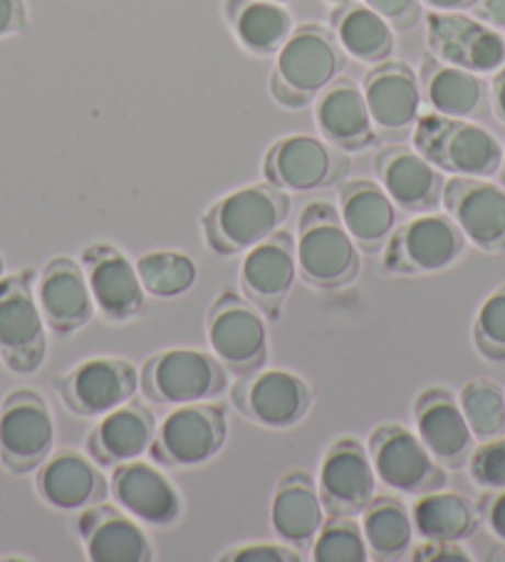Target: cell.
Wrapping results in <instances>:
<instances>
[{
    "instance_id": "cell-34",
    "label": "cell",
    "mask_w": 505,
    "mask_h": 562,
    "mask_svg": "<svg viewBox=\"0 0 505 562\" xmlns=\"http://www.w3.org/2000/svg\"><path fill=\"white\" fill-rule=\"evenodd\" d=\"M416 536L422 540H469L481 526V510L456 491H429L416 496L412 508Z\"/></svg>"
},
{
    "instance_id": "cell-5",
    "label": "cell",
    "mask_w": 505,
    "mask_h": 562,
    "mask_svg": "<svg viewBox=\"0 0 505 562\" xmlns=\"http://www.w3.org/2000/svg\"><path fill=\"white\" fill-rule=\"evenodd\" d=\"M228 374L213 352L171 347L144 362L139 390L149 402L164 406L213 402L228 390Z\"/></svg>"
},
{
    "instance_id": "cell-37",
    "label": "cell",
    "mask_w": 505,
    "mask_h": 562,
    "mask_svg": "<svg viewBox=\"0 0 505 562\" xmlns=\"http://www.w3.org/2000/svg\"><path fill=\"white\" fill-rule=\"evenodd\" d=\"M459 404L479 443L505 434V390L498 382L485 376L465 382L459 392Z\"/></svg>"
},
{
    "instance_id": "cell-29",
    "label": "cell",
    "mask_w": 505,
    "mask_h": 562,
    "mask_svg": "<svg viewBox=\"0 0 505 562\" xmlns=\"http://www.w3.org/2000/svg\"><path fill=\"white\" fill-rule=\"evenodd\" d=\"M154 434H157L154 414L142 402L132 400L102 416L87 436V453L97 467L114 469L149 453Z\"/></svg>"
},
{
    "instance_id": "cell-27",
    "label": "cell",
    "mask_w": 505,
    "mask_h": 562,
    "mask_svg": "<svg viewBox=\"0 0 505 562\" xmlns=\"http://www.w3.org/2000/svg\"><path fill=\"white\" fill-rule=\"evenodd\" d=\"M315 122L323 139L343 151H362L377 142L362 87L339 75L315 100Z\"/></svg>"
},
{
    "instance_id": "cell-3",
    "label": "cell",
    "mask_w": 505,
    "mask_h": 562,
    "mask_svg": "<svg viewBox=\"0 0 505 562\" xmlns=\"http://www.w3.org/2000/svg\"><path fill=\"white\" fill-rule=\"evenodd\" d=\"M298 276L317 290H337L359 278L362 250L349 236L339 209L327 201L307 203L295 231Z\"/></svg>"
},
{
    "instance_id": "cell-45",
    "label": "cell",
    "mask_w": 505,
    "mask_h": 562,
    "mask_svg": "<svg viewBox=\"0 0 505 562\" xmlns=\"http://www.w3.org/2000/svg\"><path fill=\"white\" fill-rule=\"evenodd\" d=\"M27 27L25 0H0V41L21 35Z\"/></svg>"
},
{
    "instance_id": "cell-10",
    "label": "cell",
    "mask_w": 505,
    "mask_h": 562,
    "mask_svg": "<svg viewBox=\"0 0 505 562\" xmlns=\"http://www.w3.org/2000/svg\"><path fill=\"white\" fill-rule=\"evenodd\" d=\"M367 451L377 481L402 496L439 491L449 481V473L431 457L416 431L402 424H379L369 436Z\"/></svg>"
},
{
    "instance_id": "cell-36",
    "label": "cell",
    "mask_w": 505,
    "mask_h": 562,
    "mask_svg": "<svg viewBox=\"0 0 505 562\" xmlns=\"http://www.w3.org/2000/svg\"><path fill=\"white\" fill-rule=\"evenodd\" d=\"M137 273L147 295L169 300L197 285L199 266L183 250H147L137 258Z\"/></svg>"
},
{
    "instance_id": "cell-32",
    "label": "cell",
    "mask_w": 505,
    "mask_h": 562,
    "mask_svg": "<svg viewBox=\"0 0 505 562\" xmlns=\"http://www.w3.org/2000/svg\"><path fill=\"white\" fill-rule=\"evenodd\" d=\"M329 21H333L329 27H333L337 43L352 60L377 65L394 55V27L374 13L364 0H347V3L335 5Z\"/></svg>"
},
{
    "instance_id": "cell-22",
    "label": "cell",
    "mask_w": 505,
    "mask_h": 562,
    "mask_svg": "<svg viewBox=\"0 0 505 562\" xmlns=\"http://www.w3.org/2000/svg\"><path fill=\"white\" fill-rule=\"evenodd\" d=\"M110 493L116 506L147 526H173L183 513L181 493L173 481L154 463L142 459L112 469Z\"/></svg>"
},
{
    "instance_id": "cell-4",
    "label": "cell",
    "mask_w": 505,
    "mask_h": 562,
    "mask_svg": "<svg viewBox=\"0 0 505 562\" xmlns=\"http://www.w3.org/2000/svg\"><path fill=\"white\" fill-rule=\"evenodd\" d=\"M412 147L436 169L451 177L493 179L501 169L503 144L473 120L419 114L412 130Z\"/></svg>"
},
{
    "instance_id": "cell-24",
    "label": "cell",
    "mask_w": 505,
    "mask_h": 562,
    "mask_svg": "<svg viewBox=\"0 0 505 562\" xmlns=\"http://www.w3.org/2000/svg\"><path fill=\"white\" fill-rule=\"evenodd\" d=\"M77 532H80L87 558L92 562H149L154 560V548L137 518L120 506H94L80 510L77 516Z\"/></svg>"
},
{
    "instance_id": "cell-40",
    "label": "cell",
    "mask_w": 505,
    "mask_h": 562,
    "mask_svg": "<svg viewBox=\"0 0 505 562\" xmlns=\"http://www.w3.org/2000/svg\"><path fill=\"white\" fill-rule=\"evenodd\" d=\"M469 473L475 486L483 491L505 488V434L475 443L469 459Z\"/></svg>"
},
{
    "instance_id": "cell-52",
    "label": "cell",
    "mask_w": 505,
    "mask_h": 562,
    "mask_svg": "<svg viewBox=\"0 0 505 562\" xmlns=\"http://www.w3.org/2000/svg\"><path fill=\"white\" fill-rule=\"evenodd\" d=\"M276 3H288V0H276Z\"/></svg>"
},
{
    "instance_id": "cell-15",
    "label": "cell",
    "mask_w": 505,
    "mask_h": 562,
    "mask_svg": "<svg viewBox=\"0 0 505 562\" xmlns=\"http://www.w3.org/2000/svg\"><path fill=\"white\" fill-rule=\"evenodd\" d=\"M233 404L252 424L266 429H290L305 419L313 404L307 382L290 370H260L240 376L233 386Z\"/></svg>"
},
{
    "instance_id": "cell-31",
    "label": "cell",
    "mask_w": 505,
    "mask_h": 562,
    "mask_svg": "<svg viewBox=\"0 0 505 562\" xmlns=\"http://www.w3.org/2000/svg\"><path fill=\"white\" fill-rule=\"evenodd\" d=\"M325 522V506L319 501L317 483L307 471L295 469L278 481L270 506V526L276 536L298 550L313 546Z\"/></svg>"
},
{
    "instance_id": "cell-12",
    "label": "cell",
    "mask_w": 505,
    "mask_h": 562,
    "mask_svg": "<svg viewBox=\"0 0 505 562\" xmlns=\"http://www.w3.org/2000/svg\"><path fill=\"white\" fill-rule=\"evenodd\" d=\"M426 45L436 60L475 75H493L505 65V35L469 11H431Z\"/></svg>"
},
{
    "instance_id": "cell-8",
    "label": "cell",
    "mask_w": 505,
    "mask_h": 562,
    "mask_svg": "<svg viewBox=\"0 0 505 562\" xmlns=\"http://www.w3.org/2000/svg\"><path fill=\"white\" fill-rule=\"evenodd\" d=\"M33 280V270L0 278V362L15 374L37 372L47 355V325Z\"/></svg>"
},
{
    "instance_id": "cell-23",
    "label": "cell",
    "mask_w": 505,
    "mask_h": 562,
    "mask_svg": "<svg viewBox=\"0 0 505 562\" xmlns=\"http://www.w3.org/2000/svg\"><path fill=\"white\" fill-rule=\"evenodd\" d=\"M374 173L400 211L429 213L441 206L444 171L414 147L409 149L402 144L384 147L374 157Z\"/></svg>"
},
{
    "instance_id": "cell-41",
    "label": "cell",
    "mask_w": 505,
    "mask_h": 562,
    "mask_svg": "<svg viewBox=\"0 0 505 562\" xmlns=\"http://www.w3.org/2000/svg\"><path fill=\"white\" fill-rule=\"evenodd\" d=\"M223 562H300V550L288 542H252L226 552Z\"/></svg>"
},
{
    "instance_id": "cell-46",
    "label": "cell",
    "mask_w": 505,
    "mask_h": 562,
    "mask_svg": "<svg viewBox=\"0 0 505 562\" xmlns=\"http://www.w3.org/2000/svg\"><path fill=\"white\" fill-rule=\"evenodd\" d=\"M491 112L501 124H505V65L491 77Z\"/></svg>"
},
{
    "instance_id": "cell-18",
    "label": "cell",
    "mask_w": 505,
    "mask_h": 562,
    "mask_svg": "<svg viewBox=\"0 0 505 562\" xmlns=\"http://www.w3.org/2000/svg\"><path fill=\"white\" fill-rule=\"evenodd\" d=\"M295 278V236L290 231L278 228L273 236H268L243 254L240 293L270 319H278L283 313Z\"/></svg>"
},
{
    "instance_id": "cell-38",
    "label": "cell",
    "mask_w": 505,
    "mask_h": 562,
    "mask_svg": "<svg viewBox=\"0 0 505 562\" xmlns=\"http://www.w3.org/2000/svg\"><path fill=\"white\" fill-rule=\"evenodd\" d=\"M315 562H367L369 548L362 522L349 516H329L313 540Z\"/></svg>"
},
{
    "instance_id": "cell-2",
    "label": "cell",
    "mask_w": 505,
    "mask_h": 562,
    "mask_svg": "<svg viewBox=\"0 0 505 562\" xmlns=\"http://www.w3.org/2000/svg\"><path fill=\"white\" fill-rule=\"evenodd\" d=\"M347 53L337 43L333 27L305 23L295 27L276 53L270 75V94L285 110H305L325 87L343 75Z\"/></svg>"
},
{
    "instance_id": "cell-51",
    "label": "cell",
    "mask_w": 505,
    "mask_h": 562,
    "mask_svg": "<svg viewBox=\"0 0 505 562\" xmlns=\"http://www.w3.org/2000/svg\"><path fill=\"white\" fill-rule=\"evenodd\" d=\"M327 3H335V5H339V3H347V0H327Z\"/></svg>"
},
{
    "instance_id": "cell-43",
    "label": "cell",
    "mask_w": 505,
    "mask_h": 562,
    "mask_svg": "<svg viewBox=\"0 0 505 562\" xmlns=\"http://www.w3.org/2000/svg\"><path fill=\"white\" fill-rule=\"evenodd\" d=\"M412 560L416 562H471L473 555L456 540H424L412 548Z\"/></svg>"
},
{
    "instance_id": "cell-50",
    "label": "cell",
    "mask_w": 505,
    "mask_h": 562,
    "mask_svg": "<svg viewBox=\"0 0 505 562\" xmlns=\"http://www.w3.org/2000/svg\"><path fill=\"white\" fill-rule=\"evenodd\" d=\"M5 276V263H3V256H0V278Z\"/></svg>"
},
{
    "instance_id": "cell-1",
    "label": "cell",
    "mask_w": 505,
    "mask_h": 562,
    "mask_svg": "<svg viewBox=\"0 0 505 562\" xmlns=\"http://www.w3.org/2000/svg\"><path fill=\"white\" fill-rule=\"evenodd\" d=\"M290 193L273 183H250L218 199L201 216L203 238L213 254L240 256L273 236L290 216Z\"/></svg>"
},
{
    "instance_id": "cell-20",
    "label": "cell",
    "mask_w": 505,
    "mask_h": 562,
    "mask_svg": "<svg viewBox=\"0 0 505 562\" xmlns=\"http://www.w3.org/2000/svg\"><path fill=\"white\" fill-rule=\"evenodd\" d=\"M414 424L416 436L446 471L469 467V459L479 441H475L461 412L459 396L453 392L444 390V386L424 390L414 402Z\"/></svg>"
},
{
    "instance_id": "cell-21",
    "label": "cell",
    "mask_w": 505,
    "mask_h": 562,
    "mask_svg": "<svg viewBox=\"0 0 505 562\" xmlns=\"http://www.w3.org/2000/svg\"><path fill=\"white\" fill-rule=\"evenodd\" d=\"M82 270L97 313L110 323H126L144 310V293L137 266L120 248L94 244L82 250Z\"/></svg>"
},
{
    "instance_id": "cell-35",
    "label": "cell",
    "mask_w": 505,
    "mask_h": 562,
    "mask_svg": "<svg viewBox=\"0 0 505 562\" xmlns=\"http://www.w3.org/2000/svg\"><path fill=\"white\" fill-rule=\"evenodd\" d=\"M362 532L374 560H402L414 548V518L406 503L396 496H374L362 510Z\"/></svg>"
},
{
    "instance_id": "cell-13",
    "label": "cell",
    "mask_w": 505,
    "mask_h": 562,
    "mask_svg": "<svg viewBox=\"0 0 505 562\" xmlns=\"http://www.w3.org/2000/svg\"><path fill=\"white\" fill-rule=\"evenodd\" d=\"M266 181L278 189L305 193L335 187L349 173L347 151L313 137V134H290L278 139L266 151Z\"/></svg>"
},
{
    "instance_id": "cell-25",
    "label": "cell",
    "mask_w": 505,
    "mask_h": 562,
    "mask_svg": "<svg viewBox=\"0 0 505 562\" xmlns=\"http://www.w3.org/2000/svg\"><path fill=\"white\" fill-rule=\"evenodd\" d=\"M35 297L45 325L63 337L82 329L94 315V300L85 270L67 256L53 258L41 270Z\"/></svg>"
},
{
    "instance_id": "cell-19",
    "label": "cell",
    "mask_w": 505,
    "mask_h": 562,
    "mask_svg": "<svg viewBox=\"0 0 505 562\" xmlns=\"http://www.w3.org/2000/svg\"><path fill=\"white\" fill-rule=\"evenodd\" d=\"M362 92L367 100L369 117L379 137H406L412 134L422 114V85L404 60H390L372 65L364 75Z\"/></svg>"
},
{
    "instance_id": "cell-26",
    "label": "cell",
    "mask_w": 505,
    "mask_h": 562,
    "mask_svg": "<svg viewBox=\"0 0 505 562\" xmlns=\"http://www.w3.org/2000/svg\"><path fill=\"white\" fill-rule=\"evenodd\" d=\"M35 488L47 506L65 513H80L106 496V481L100 467L92 457L75 449L53 451L37 469Z\"/></svg>"
},
{
    "instance_id": "cell-48",
    "label": "cell",
    "mask_w": 505,
    "mask_h": 562,
    "mask_svg": "<svg viewBox=\"0 0 505 562\" xmlns=\"http://www.w3.org/2000/svg\"><path fill=\"white\" fill-rule=\"evenodd\" d=\"M424 5H429L431 11L451 13V11H473L481 0H422Z\"/></svg>"
},
{
    "instance_id": "cell-14",
    "label": "cell",
    "mask_w": 505,
    "mask_h": 562,
    "mask_svg": "<svg viewBox=\"0 0 505 562\" xmlns=\"http://www.w3.org/2000/svg\"><path fill=\"white\" fill-rule=\"evenodd\" d=\"M441 206L481 254H505V189L491 179L451 177L444 183Z\"/></svg>"
},
{
    "instance_id": "cell-33",
    "label": "cell",
    "mask_w": 505,
    "mask_h": 562,
    "mask_svg": "<svg viewBox=\"0 0 505 562\" xmlns=\"http://www.w3.org/2000/svg\"><path fill=\"white\" fill-rule=\"evenodd\" d=\"M223 11L236 41L260 57L276 55L295 31L285 3L276 0H226Z\"/></svg>"
},
{
    "instance_id": "cell-28",
    "label": "cell",
    "mask_w": 505,
    "mask_h": 562,
    "mask_svg": "<svg viewBox=\"0 0 505 562\" xmlns=\"http://www.w3.org/2000/svg\"><path fill=\"white\" fill-rule=\"evenodd\" d=\"M419 85L429 112L473 122L489 117L491 90L483 75L446 65L429 53L419 67Z\"/></svg>"
},
{
    "instance_id": "cell-9",
    "label": "cell",
    "mask_w": 505,
    "mask_h": 562,
    "mask_svg": "<svg viewBox=\"0 0 505 562\" xmlns=\"http://www.w3.org/2000/svg\"><path fill=\"white\" fill-rule=\"evenodd\" d=\"M209 347L231 374L246 376L268 362L263 313L246 295L223 290L206 315Z\"/></svg>"
},
{
    "instance_id": "cell-39",
    "label": "cell",
    "mask_w": 505,
    "mask_h": 562,
    "mask_svg": "<svg viewBox=\"0 0 505 562\" xmlns=\"http://www.w3.org/2000/svg\"><path fill=\"white\" fill-rule=\"evenodd\" d=\"M473 345L483 360L505 362V283L479 307L473 319Z\"/></svg>"
},
{
    "instance_id": "cell-47",
    "label": "cell",
    "mask_w": 505,
    "mask_h": 562,
    "mask_svg": "<svg viewBox=\"0 0 505 562\" xmlns=\"http://www.w3.org/2000/svg\"><path fill=\"white\" fill-rule=\"evenodd\" d=\"M473 11L495 31H505V0H481Z\"/></svg>"
},
{
    "instance_id": "cell-16",
    "label": "cell",
    "mask_w": 505,
    "mask_h": 562,
    "mask_svg": "<svg viewBox=\"0 0 505 562\" xmlns=\"http://www.w3.org/2000/svg\"><path fill=\"white\" fill-rule=\"evenodd\" d=\"M55 386L72 414L104 416L134 400L139 370L122 357H94L57 376Z\"/></svg>"
},
{
    "instance_id": "cell-7",
    "label": "cell",
    "mask_w": 505,
    "mask_h": 562,
    "mask_svg": "<svg viewBox=\"0 0 505 562\" xmlns=\"http://www.w3.org/2000/svg\"><path fill=\"white\" fill-rule=\"evenodd\" d=\"M226 439L228 419L218 404H181L157 426L149 457L164 469L203 467L218 457Z\"/></svg>"
},
{
    "instance_id": "cell-17",
    "label": "cell",
    "mask_w": 505,
    "mask_h": 562,
    "mask_svg": "<svg viewBox=\"0 0 505 562\" xmlns=\"http://www.w3.org/2000/svg\"><path fill=\"white\" fill-rule=\"evenodd\" d=\"M317 491L327 516H362L377 496V473L367 446L349 436L329 446L319 463Z\"/></svg>"
},
{
    "instance_id": "cell-44",
    "label": "cell",
    "mask_w": 505,
    "mask_h": 562,
    "mask_svg": "<svg viewBox=\"0 0 505 562\" xmlns=\"http://www.w3.org/2000/svg\"><path fill=\"white\" fill-rule=\"evenodd\" d=\"M479 510H481V520L505 546V488L485 491L483 498L479 501Z\"/></svg>"
},
{
    "instance_id": "cell-49",
    "label": "cell",
    "mask_w": 505,
    "mask_h": 562,
    "mask_svg": "<svg viewBox=\"0 0 505 562\" xmlns=\"http://www.w3.org/2000/svg\"><path fill=\"white\" fill-rule=\"evenodd\" d=\"M498 177H501V187L505 189V144H503V159H501V169H498Z\"/></svg>"
},
{
    "instance_id": "cell-30",
    "label": "cell",
    "mask_w": 505,
    "mask_h": 562,
    "mask_svg": "<svg viewBox=\"0 0 505 562\" xmlns=\"http://www.w3.org/2000/svg\"><path fill=\"white\" fill-rule=\"evenodd\" d=\"M339 216L362 254H379L396 228L400 209L382 183L352 179L339 189Z\"/></svg>"
},
{
    "instance_id": "cell-6",
    "label": "cell",
    "mask_w": 505,
    "mask_h": 562,
    "mask_svg": "<svg viewBox=\"0 0 505 562\" xmlns=\"http://www.w3.org/2000/svg\"><path fill=\"white\" fill-rule=\"evenodd\" d=\"M469 240L449 213H419L394 228L384 246V268L394 276L444 273L463 258Z\"/></svg>"
},
{
    "instance_id": "cell-42",
    "label": "cell",
    "mask_w": 505,
    "mask_h": 562,
    "mask_svg": "<svg viewBox=\"0 0 505 562\" xmlns=\"http://www.w3.org/2000/svg\"><path fill=\"white\" fill-rule=\"evenodd\" d=\"M364 3L400 33L412 31L422 21V0H364Z\"/></svg>"
},
{
    "instance_id": "cell-11",
    "label": "cell",
    "mask_w": 505,
    "mask_h": 562,
    "mask_svg": "<svg viewBox=\"0 0 505 562\" xmlns=\"http://www.w3.org/2000/svg\"><path fill=\"white\" fill-rule=\"evenodd\" d=\"M55 451V419L45 396L13 390L0 404V463L15 476L37 471Z\"/></svg>"
}]
</instances>
